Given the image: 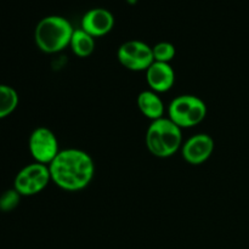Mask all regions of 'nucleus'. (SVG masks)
Instances as JSON below:
<instances>
[{
    "instance_id": "f03ea898",
    "label": "nucleus",
    "mask_w": 249,
    "mask_h": 249,
    "mask_svg": "<svg viewBox=\"0 0 249 249\" xmlns=\"http://www.w3.org/2000/svg\"><path fill=\"white\" fill-rule=\"evenodd\" d=\"M74 28L67 18L58 15H50L36 24L34 29V41L40 51L56 53L70 46Z\"/></svg>"
},
{
    "instance_id": "9d476101",
    "label": "nucleus",
    "mask_w": 249,
    "mask_h": 249,
    "mask_svg": "<svg viewBox=\"0 0 249 249\" xmlns=\"http://www.w3.org/2000/svg\"><path fill=\"white\" fill-rule=\"evenodd\" d=\"M146 72V82L150 87V90L162 94L167 92L174 87L175 72L170 63L153 62Z\"/></svg>"
},
{
    "instance_id": "7ed1b4c3",
    "label": "nucleus",
    "mask_w": 249,
    "mask_h": 249,
    "mask_svg": "<svg viewBox=\"0 0 249 249\" xmlns=\"http://www.w3.org/2000/svg\"><path fill=\"white\" fill-rule=\"evenodd\" d=\"M146 146L151 155L158 158H169L181 150L182 129L169 118L151 122L145 136Z\"/></svg>"
},
{
    "instance_id": "6e6552de",
    "label": "nucleus",
    "mask_w": 249,
    "mask_h": 249,
    "mask_svg": "<svg viewBox=\"0 0 249 249\" xmlns=\"http://www.w3.org/2000/svg\"><path fill=\"white\" fill-rule=\"evenodd\" d=\"M214 147L215 143L213 138L208 134L199 133L189 138L182 143L181 155L189 164L199 165L211 158L214 152Z\"/></svg>"
},
{
    "instance_id": "1a4fd4ad",
    "label": "nucleus",
    "mask_w": 249,
    "mask_h": 249,
    "mask_svg": "<svg viewBox=\"0 0 249 249\" xmlns=\"http://www.w3.org/2000/svg\"><path fill=\"white\" fill-rule=\"evenodd\" d=\"M114 17L111 11L102 7H95L84 14L80 28L94 38L104 36L113 29Z\"/></svg>"
},
{
    "instance_id": "f257e3e1",
    "label": "nucleus",
    "mask_w": 249,
    "mask_h": 249,
    "mask_svg": "<svg viewBox=\"0 0 249 249\" xmlns=\"http://www.w3.org/2000/svg\"><path fill=\"white\" fill-rule=\"evenodd\" d=\"M48 167L51 181L70 192L84 190L95 175V163L91 156L80 148L61 150Z\"/></svg>"
},
{
    "instance_id": "9b49d317",
    "label": "nucleus",
    "mask_w": 249,
    "mask_h": 249,
    "mask_svg": "<svg viewBox=\"0 0 249 249\" xmlns=\"http://www.w3.org/2000/svg\"><path fill=\"white\" fill-rule=\"evenodd\" d=\"M136 104H138L141 113L151 121H157V119L164 117V104H163L160 94L152 91V90L148 89L141 91L138 95Z\"/></svg>"
},
{
    "instance_id": "20e7f679",
    "label": "nucleus",
    "mask_w": 249,
    "mask_h": 249,
    "mask_svg": "<svg viewBox=\"0 0 249 249\" xmlns=\"http://www.w3.org/2000/svg\"><path fill=\"white\" fill-rule=\"evenodd\" d=\"M207 105L201 97L195 95H180L168 106V118L179 128H194L204 121Z\"/></svg>"
},
{
    "instance_id": "ddd939ff",
    "label": "nucleus",
    "mask_w": 249,
    "mask_h": 249,
    "mask_svg": "<svg viewBox=\"0 0 249 249\" xmlns=\"http://www.w3.org/2000/svg\"><path fill=\"white\" fill-rule=\"evenodd\" d=\"M19 97L16 90L6 84H0V119L14 113L18 106Z\"/></svg>"
},
{
    "instance_id": "dca6fc26",
    "label": "nucleus",
    "mask_w": 249,
    "mask_h": 249,
    "mask_svg": "<svg viewBox=\"0 0 249 249\" xmlns=\"http://www.w3.org/2000/svg\"><path fill=\"white\" fill-rule=\"evenodd\" d=\"M126 2H128V4H130V5H135L136 2H138V0H126Z\"/></svg>"
},
{
    "instance_id": "f8f14e48",
    "label": "nucleus",
    "mask_w": 249,
    "mask_h": 249,
    "mask_svg": "<svg viewBox=\"0 0 249 249\" xmlns=\"http://www.w3.org/2000/svg\"><path fill=\"white\" fill-rule=\"evenodd\" d=\"M70 48L78 57H89L95 50V38L82 28L74 29L71 38Z\"/></svg>"
},
{
    "instance_id": "4468645a",
    "label": "nucleus",
    "mask_w": 249,
    "mask_h": 249,
    "mask_svg": "<svg viewBox=\"0 0 249 249\" xmlns=\"http://www.w3.org/2000/svg\"><path fill=\"white\" fill-rule=\"evenodd\" d=\"M152 53L156 62L170 63V61L175 57L177 49L169 41H160L152 46Z\"/></svg>"
},
{
    "instance_id": "0eeeda50",
    "label": "nucleus",
    "mask_w": 249,
    "mask_h": 249,
    "mask_svg": "<svg viewBox=\"0 0 249 249\" xmlns=\"http://www.w3.org/2000/svg\"><path fill=\"white\" fill-rule=\"evenodd\" d=\"M28 150L34 162L49 165L60 152L58 140L53 130L46 126H38L28 139Z\"/></svg>"
},
{
    "instance_id": "2eb2a0df",
    "label": "nucleus",
    "mask_w": 249,
    "mask_h": 249,
    "mask_svg": "<svg viewBox=\"0 0 249 249\" xmlns=\"http://www.w3.org/2000/svg\"><path fill=\"white\" fill-rule=\"evenodd\" d=\"M21 195L15 189L6 190L0 195V211L2 213H10L18 207L21 201Z\"/></svg>"
},
{
    "instance_id": "39448f33",
    "label": "nucleus",
    "mask_w": 249,
    "mask_h": 249,
    "mask_svg": "<svg viewBox=\"0 0 249 249\" xmlns=\"http://www.w3.org/2000/svg\"><path fill=\"white\" fill-rule=\"evenodd\" d=\"M51 181L49 167L41 163H31L22 168L14 180V189L22 197L36 196L46 189Z\"/></svg>"
},
{
    "instance_id": "423d86ee",
    "label": "nucleus",
    "mask_w": 249,
    "mask_h": 249,
    "mask_svg": "<svg viewBox=\"0 0 249 249\" xmlns=\"http://www.w3.org/2000/svg\"><path fill=\"white\" fill-rule=\"evenodd\" d=\"M119 63L133 72L146 71L153 62L152 46L141 40H128L122 44L117 51Z\"/></svg>"
}]
</instances>
